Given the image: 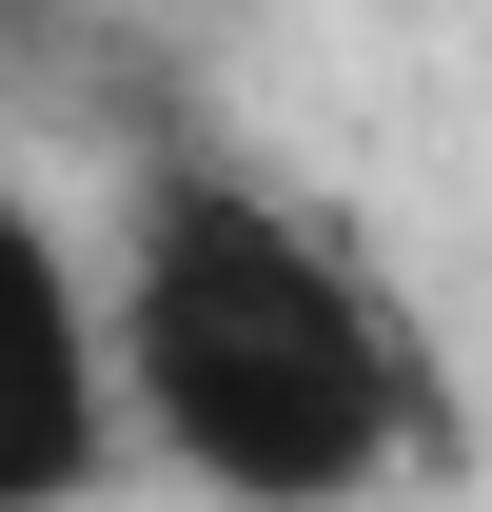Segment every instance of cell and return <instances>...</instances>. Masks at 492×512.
<instances>
[{"instance_id":"1","label":"cell","mask_w":492,"mask_h":512,"mask_svg":"<svg viewBox=\"0 0 492 512\" xmlns=\"http://www.w3.org/2000/svg\"><path fill=\"white\" fill-rule=\"evenodd\" d=\"M99 316H119V414L217 512H355L394 473V434H414V375L374 335L355 256L296 197H256L237 158H158L138 178Z\"/></svg>"},{"instance_id":"2","label":"cell","mask_w":492,"mask_h":512,"mask_svg":"<svg viewBox=\"0 0 492 512\" xmlns=\"http://www.w3.org/2000/svg\"><path fill=\"white\" fill-rule=\"evenodd\" d=\"M99 453H119V316L79 296L60 217L0 158V512H79Z\"/></svg>"}]
</instances>
